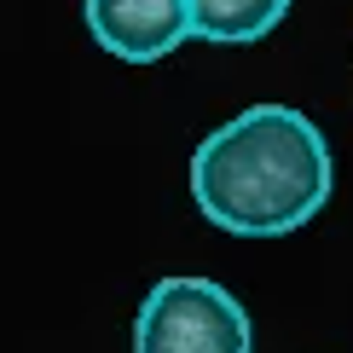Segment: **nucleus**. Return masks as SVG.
I'll use <instances>...</instances> for the list:
<instances>
[{
    "label": "nucleus",
    "instance_id": "nucleus-2",
    "mask_svg": "<svg viewBox=\"0 0 353 353\" xmlns=\"http://www.w3.org/2000/svg\"><path fill=\"white\" fill-rule=\"evenodd\" d=\"M134 353H255V325L214 278H157L134 313Z\"/></svg>",
    "mask_w": 353,
    "mask_h": 353
},
{
    "label": "nucleus",
    "instance_id": "nucleus-1",
    "mask_svg": "<svg viewBox=\"0 0 353 353\" xmlns=\"http://www.w3.org/2000/svg\"><path fill=\"white\" fill-rule=\"evenodd\" d=\"M330 185V145L296 105H249L191 151V203L232 238L301 232Z\"/></svg>",
    "mask_w": 353,
    "mask_h": 353
},
{
    "label": "nucleus",
    "instance_id": "nucleus-3",
    "mask_svg": "<svg viewBox=\"0 0 353 353\" xmlns=\"http://www.w3.org/2000/svg\"><path fill=\"white\" fill-rule=\"evenodd\" d=\"M87 35L122 64H157L191 41V0H87Z\"/></svg>",
    "mask_w": 353,
    "mask_h": 353
},
{
    "label": "nucleus",
    "instance_id": "nucleus-4",
    "mask_svg": "<svg viewBox=\"0 0 353 353\" xmlns=\"http://www.w3.org/2000/svg\"><path fill=\"white\" fill-rule=\"evenodd\" d=\"M290 0H191V35L220 41V47H243L261 41L284 23Z\"/></svg>",
    "mask_w": 353,
    "mask_h": 353
}]
</instances>
